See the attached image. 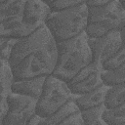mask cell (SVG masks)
<instances>
[{
	"label": "cell",
	"instance_id": "24",
	"mask_svg": "<svg viewBox=\"0 0 125 125\" xmlns=\"http://www.w3.org/2000/svg\"><path fill=\"white\" fill-rule=\"evenodd\" d=\"M113 0H89L87 2L88 6H96V5H104L105 3H108Z\"/></svg>",
	"mask_w": 125,
	"mask_h": 125
},
{
	"label": "cell",
	"instance_id": "15",
	"mask_svg": "<svg viewBox=\"0 0 125 125\" xmlns=\"http://www.w3.org/2000/svg\"><path fill=\"white\" fill-rule=\"evenodd\" d=\"M101 77L103 83L108 87L125 83V64L114 69H103Z\"/></svg>",
	"mask_w": 125,
	"mask_h": 125
},
{
	"label": "cell",
	"instance_id": "7",
	"mask_svg": "<svg viewBox=\"0 0 125 125\" xmlns=\"http://www.w3.org/2000/svg\"><path fill=\"white\" fill-rule=\"evenodd\" d=\"M124 31L125 27H123L120 30L110 31L101 37H88V42L93 57L92 62H95L102 65L108 58H110L122 46H124Z\"/></svg>",
	"mask_w": 125,
	"mask_h": 125
},
{
	"label": "cell",
	"instance_id": "27",
	"mask_svg": "<svg viewBox=\"0 0 125 125\" xmlns=\"http://www.w3.org/2000/svg\"><path fill=\"white\" fill-rule=\"evenodd\" d=\"M4 1H5V0H0V4H1V3H3Z\"/></svg>",
	"mask_w": 125,
	"mask_h": 125
},
{
	"label": "cell",
	"instance_id": "19",
	"mask_svg": "<svg viewBox=\"0 0 125 125\" xmlns=\"http://www.w3.org/2000/svg\"><path fill=\"white\" fill-rule=\"evenodd\" d=\"M125 64V45L122 46L114 55L108 58L103 64V69H114Z\"/></svg>",
	"mask_w": 125,
	"mask_h": 125
},
{
	"label": "cell",
	"instance_id": "14",
	"mask_svg": "<svg viewBox=\"0 0 125 125\" xmlns=\"http://www.w3.org/2000/svg\"><path fill=\"white\" fill-rule=\"evenodd\" d=\"M104 104L106 108H113L125 104V83L107 88Z\"/></svg>",
	"mask_w": 125,
	"mask_h": 125
},
{
	"label": "cell",
	"instance_id": "17",
	"mask_svg": "<svg viewBox=\"0 0 125 125\" xmlns=\"http://www.w3.org/2000/svg\"><path fill=\"white\" fill-rule=\"evenodd\" d=\"M103 120L105 125H125V104L113 108H104Z\"/></svg>",
	"mask_w": 125,
	"mask_h": 125
},
{
	"label": "cell",
	"instance_id": "18",
	"mask_svg": "<svg viewBox=\"0 0 125 125\" xmlns=\"http://www.w3.org/2000/svg\"><path fill=\"white\" fill-rule=\"evenodd\" d=\"M13 75L8 62L0 59V96H7L11 92Z\"/></svg>",
	"mask_w": 125,
	"mask_h": 125
},
{
	"label": "cell",
	"instance_id": "9",
	"mask_svg": "<svg viewBox=\"0 0 125 125\" xmlns=\"http://www.w3.org/2000/svg\"><path fill=\"white\" fill-rule=\"evenodd\" d=\"M50 13L51 7L42 0H27L22 14V21L35 31L45 24Z\"/></svg>",
	"mask_w": 125,
	"mask_h": 125
},
{
	"label": "cell",
	"instance_id": "23",
	"mask_svg": "<svg viewBox=\"0 0 125 125\" xmlns=\"http://www.w3.org/2000/svg\"><path fill=\"white\" fill-rule=\"evenodd\" d=\"M7 96H0V125H2L3 118H4V116L7 112V108H8Z\"/></svg>",
	"mask_w": 125,
	"mask_h": 125
},
{
	"label": "cell",
	"instance_id": "26",
	"mask_svg": "<svg viewBox=\"0 0 125 125\" xmlns=\"http://www.w3.org/2000/svg\"><path fill=\"white\" fill-rule=\"evenodd\" d=\"M119 1V3L122 5V6H124V0H118Z\"/></svg>",
	"mask_w": 125,
	"mask_h": 125
},
{
	"label": "cell",
	"instance_id": "1",
	"mask_svg": "<svg viewBox=\"0 0 125 125\" xmlns=\"http://www.w3.org/2000/svg\"><path fill=\"white\" fill-rule=\"evenodd\" d=\"M57 61V42L45 24L31 34L17 39L8 63L13 79L47 76Z\"/></svg>",
	"mask_w": 125,
	"mask_h": 125
},
{
	"label": "cell",
	"instance_id": "12",
	"mask_svg": "<svg viewBox=\"0 0 125 125\" xmlns=\"http://www.w3.org/2000/svg\"><path fill=\"white\" fill-rule=\"evenodd\" d=\"M27 0H5L0 4V22L22 17Z\"/></svg>",
	"mask_w": 125,
	"mask_h": 125
},
{
	"label": "cell",
	"instance_id": "16",
	"mask_svg": "<svg viewBox=\"0 0 125 125\" xmlns=\"http://www.w3.org/2000/svg\"><path fill=\"white\" fill-rule=\"evenodd\" d=\"M104 104H100L97 106L89 107L80 110L83 124L89 125H105L103 120V112L104 110Z\"/></svg>",
	"mask_w": 125,
	"mask_h": 125
},
{
	"label": "cell",
	"instance_id": "11",
	"mask_svg": "<svg viewBox=\"0 0 125 125\" xmlns=\"http://www.w3.org/2000/svg\"><path fill=\"white\" fill-rule=\"evenodd\" d=\"M107 88H108V86L103 84L100 87H98L88 93L76 95L73 101L75 102L76 105L78 106V108L80 110L103 104Z\"/></svg>",
	"mask_w": 125,
	"mask_h": 125
},
{
	"label": "cell",
	"instance_id": "4",
	"mask_svg": "<svg viewBox=\"0 0 125 125\" xmlns=\"http://www.w3.org/2000/svg\"><path fill=\"white\" fill-rule=\"evenodd\" d=\"M123 27H125V10L118 0L104 5L88 6V21L85 32L89 38L101 37Z\"/></svg>",
	"mask_w": 125,
	"mask_h": 125
},
{
	"label": "cell",
	"instance_id": "3",
	"mask_svg": "<svg viewBox=\"0 0 125 125\" xmlns=\"http://www.w3.org/2000/svg\"><path fill=\"white\" fill-rule=\"evenodd\" d=\"M88 21V5L79 4L51 10L45 21L56 42L70 39L85 31Z\"/></svg>",
	"mask_w": 125,
	"mask_h": 125
},
{
	"label": "cell",
	"instance_id": "20",
	"mask_svg": "<svg viewBox=\"0 0 125 125\" xmlns=\"http://www.w3.org/2000/svg\"><path fill=\"white\" fill-rule=\"evenodd\" d=\"M15 38H1L0 37V59L8 62L13 46L16 43Z\"/></svg>",
	"mask_w": 125,
	"mask_h": 125
},
{
	"label": "cell",
	"instance_id": "6",
	"mask_svg": "<svg viewBox=\"0 0 125 125\" xmlns=\"http://www.w3.org/2000/svg\"><path fill=\"white\" fill-rule=\"evenodd\" d=\"M37 99L10 92L7 96V112L2 125H28L31 117L36 113Z\"/></svg>",
	"mask_w": 125,
	"mask_h": 125
},
{
	"label": "cell",
	"instance_id": "2",
	"mask_svg": "<svg viewBox=\"0 0 125 125\" xmlns=\"http://www.w3.org/2000/svg\"><path fill=\"white\" fill-rule=\"evenodd\" d=\"M93 61L86 32L57 42V61L53 75L68 81Z\"/></svg>",
	"mask_w": 125,
	"mask_h": 125
},
{
	"label": "cell",
	"instance_id": "10",
	"mask_svg": "<svg viewBox=\"0 0 125 125\" xmlns=\"http://www.w3.org/2000/svg\"><path fill=\"white\" fill-rule=\"evenodd\" d=\"M46 76H37L32 78L13 79L11 84V92L38 99L44 85Z\"/></svg>",
	"mask_w": 125,
	"mask_h": 125
},
{
	"label": "cell",
	"instance_id": "13",
	"mask_svg": "<svg viewBox=\"0 0 125 125\" xmlns=\"http://www.w3.org/2000/svg\"><path fill=\"white\" fill-rule=\"evenodd\" d=\"M80 110L78 106L76 105L75 102L73 100L66 102L62 106H61L58 110H56L53 114H51L48 117L40 118L39 124L44 125H62V121L71 113Z\"/></svg>",
	"mask_w": 125,
	"mask_h": 125
},
{
	"label": "cell",
	"instance_id": "25",
	"mask_svg": "<svg viewBox=\"0 0 125 125\" xmlns=\"http://www.w3.org/2000/svg\"><path fill=\"white\" fill-rule=\"evenodd\" d=\"M42 1H43V2H45V3H47L49 6H51V5H52L53 3H55L57 0H42Z\"/></svg>",
	"mask_w": 125,
	"mask_h": 125
},
{
	"label": "cell",
	"instance_id": "5",
	"mask_svg": "<svg viewBox=\"0 0 125 125\" xmlns=\"http://www.w3.org/2000/svg\"><path fill=\"white\" fill-rule=\"evenodd\" d=\"M75 96L68 88L66 81L53 74L47 75L42 92L37 99L35 112L41 118L48 117L66 102L74 100Z\"/></svg>",
	"mask_w": 125,
	"mask_h": 125
},
{
	"label": "cell",
	"instance_id": "21",
	"mask_svg": "<svg viewBox=\"0 0 125 125\" xmlns=\"http://www.w3.org/2000/svg\"><path fill=\"white\" fill-rule=\"evenodd\" d=\"M89 0H57L55 3H53L50 7L51 10H58L68 6H74L79 4H87Z\"/></svg>",
	"mask_w": 125,
	"mask_h": 125
},
{
	"label": "cell",
	"instance_id": "8",
	"mask_svg": "<svg viewBox=\"0 0 125 125\" xmlns=\"http://www.w3.org/2000/svg\"><path fill=\"white\" fill-rule=\"evenodd\" d=\"M102 70L103 66L101 64L91 62L88 65L79 70L71 79L66 81L67 86L74 95L88 93L104 84L101 77Z\"/></svg>",
	"mask_w": 125,
	"mask_h": 125
},
{
	"label": "cell",
	"instance_id": "22",
	"mask_svg": "<svg viewBox=\"0 0 125 125\" xmlns=\"http://www.w3.org/2000/svg\"><path fill=\"white\" fill-rule=\"evenodd\" d=\"M70 124H74V125H84L83 124V120H82V116H81V112L80 110L75 111L73 113H71L70 115H68L62 123V125H70Z\"/></svg>",
	"mask_w": 125,
	"mask_h": 125
}]
</instances>
